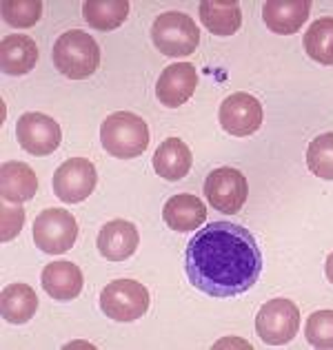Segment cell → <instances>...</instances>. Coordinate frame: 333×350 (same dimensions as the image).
Wrapping results in <instances>:
<instances>
[{
    "label": "cell",
    "instance_id": "30bf717a",
    "mask_svg": "<svg viewBox=\"0 0 333 350\" xmlns=\"http://www.w3.org/2000/svg\"><path fill=\"white\" fill-rule=\"evenodd\" d=\"M16 137L27 153L36 155V158H42V155H49L60 146L62 131L60 124L53 118L34 111L18 118Z\"/></svg>",
    "mask_w": 333,
    "mask_h": 350
},
{
    "label": "cell",
    "instance_id": "484cf974",
    "mask_svg": "<svg viewBox=\"0 0 333 350\" xmlns=\"http://www.w3.org/2000/svg\"><path fill=\"white\" fill-rule=\"evenodd\" d=\"M307 342L313 348L329 350L333 348V310H316L304 326Z\"/></svg>",
    "mask_w": 333,
    "mask_h": 350
},
{
    "label": "cell",
    "instance_id": "d6986e66",
    "mask_svg": "<svg viewBox=\"0 0 333 350\" xmlns=\"http://www.w3.org/2000/svg\"><path fill=\"white\" fill-rule=\"evenodd\" d=\"M191 149L184 144L180 137H169L164 140L153 155V169L156 175H160L162 180L178 182L191 171Z\"/></svg>",
    "mask_w": 333,
    "mask_h": 350
},
{
    "label": "cell",
    "instance_id": "8992f818",
    "mask_svg": "<svg viewBox=\"0 0 333 350\" xmlns=\"http://www.w3.org/2000/svg\"><path fill=\"white\" fill-rule=\"evenodd\" d=\"M100 308L114 321H136L149 308V291L136 280L109 282L100 295Z\"/></svg>",
    "mask_w": 333,
    "mask_h": 350
},
{
    "label": "cell",
    "instance_id": "7402d4cb",
    "mask_svg": "<svg viewBox=\"0 0 333 350\" xmlns=\"http://www.w3.org/2000/svg\"><path fill=\"white\" fill-rule=\"evenodd\" d=\"M82 16L94 29L111 31L127 21L129 3L127 0H87L82 5Z\"/></svg>",
    "mask_w": 333,
    "mask_h": 350
},
{
    "label": "cell",
    "instance_id": "d4e9b609",
    "mask_svg": "<svg viewBox=\"0 0 333 350\" xmlns=\"http://www.w3.org/2000/svg\"><path fill=\"white\" fill-rule=\"evenodd\" d=\"M0 9H3L5 23L16 29H29L42 16L40 0H3Z\"/></svg>",
    "mask_w": 333,
    "mask_h": 350
},
{
    "label": "cell",
    "instance_id": "8fae6325",
    "mask_svg": "<svg viewBox=\"0 0 333 350\" xmlns=\"http://www.w3.org/2000/svg\"><path fill=\"white\" fill-rule=\"evenodd\" d=\"M220 126L225 129L227 133L236 135V137H245L256 133L258 129L262 126L264 111L260 100L254 98L251 94H234L222 100L220 111H218Z\"/></svg>",
    "mask_w": 333,
    "mask_h": 350
},
{
    "label": "cell",
    "instance_id": "4fadbf2b",
    "mask_svg": "<svg viewBox=\"0 0 333 350\" xmlns=\"http://www.w3.org/2000/svg\"><path fill=\"white\" fill-rule=\"evenodd\" d=\"M140 244L138 228L127 219H114L107 222L98 233V251L109 262H125L129 260Z\"/></svg>",
    "mask_w": 333,
    "mask_h": 350
},
{
    "label": "cell",
    "instance_id": "ac0fdd59",
    "mask_svg": "<svg viewBox=\"0 0 333 350\" xmlns=\"http://www.w3.org/2000/svg\"><path fill=\"white\" fill-rule=\"evenodd\" d=\"M38 191V178L25 162H5L0 169V193L5 202L23 204L29 202Z\"/></svg>",
    "mask_w": 333,
    "mask_h": 350
},
{
    "label": "cell",
    "instance_id": "ffe728a7",
    "mask_svg": "<svg viewBox=\"0 0 333 350\" xmlns=\"http://www.w3.org/2000/svg\"><path fill=\"white\" fill-rule=\"evenodd\" d=\"M200 21L211 33L234 36L243 25L238 0H205L200 3Z\"/></svg>",
    "mask_w": 333,
    "mask_h": 350
},
{
    "label": "cell",
    "instance_id": "2e32d148",
    "mask_svg": "<svg viewBox=\"0 0 333 350\" xmlns=\"http://www.w3.org/2000/svg\"><path fill=\"white\" fill-rule=\"evenodd\" d=\"M40 284L51 299L69 301V299H76L80 295L85 280H82V271L76 264L60 260V262H51L45 266L40 273Z\"/></svg>",
    "mask_w": 333,
    "mask_h": 350
},
{
    "label": "cell",
    "instance_id": "5b68a950",
    "mask_svg": "<svg viewBox=\"0 0 333 350\" xmlns=\"http://www.w3.org/2000/svg\"><path fill=\"white\" fill-rule=\"evenodd\" d=\"M300 308L291 299L278 297L262 304L256 317V333L269 346H284L298 335Z\"/></svg>",
    "mask_w": 333,
    "mask_h": 350
},
{
    "label": "cell",
    "instance_id": "5bb4252c",
    "mask_svg": "<svg viewBox=\"0 0 333 350\" xmlns=\"http://www.w3.org/2000/svg\"><path fill=\"white\" fill-rule=\"evenodd\" d=\"M311 14L309 0H267L262 7L264 25L273 33L291 36L298 33L300 27L307 23Z\"/></svg>",
    "mask_w": 333,
    "mask_h": 350
},
{
    "label": "cell",
    "instance_id": "3957f363",
    "mask_svg": "<svg viewBox=\"0 0 333 350\" xmlns=\"http://www.w3.org/2000/svg\"><path fill=\"white\" fill-rule=\"evenodd\" d=\"M53 64L69 80H85L100 67V47L89 33L71 29L56 40Z\"/></svg>",
    "mask_w": 333,
    "mask_h": 350
},
{
    "label": "cell",
    "instance_id": "ba28073f",
    "mask_svg": "<svg viewBox=\"0 0 333 350\" xmlns=\"http://www.w3.org/2000/svg\"><path fill=\"white\" fill-rule=\"evenodd\" d=\"M205 196L216 211L234 215L245 206V202L249 198L247 178L238 169H229V167L216 169L205 180Z\"/></svg>",
    "mask_w": 333,
    "mask_h": 350
},
{
    "label": "cell",
    "instance_id": "7c38bea8",
    "mask_svg": "<svg viewBox=\"0 0 333 350\" xmlns=\"http://www.w3.org/2000/svg\"><path fill=\"white\" fill-rule=\"evenodd\" d=\"M198 87V73L196 67L189 62L169 64L162 73L158 82H156V96L169 109H175L184 105L193 96Z\"/></svg>",
    "mask_w": 333,
    "mask_h": 350
},
{
    "label": "cell",
    "instance_id": "9a60e30c",
    "mask_svg": "<svg viewBox=\"0 0 333 350\" xmlns=\"http://www.w3.org/2000/svg\"><path fill=\"white\" fill-rule=\"evenodd\" d=\"M162 219L173 231L189 233L205 224L207 206L200 198L189 196V193H180V196L166 200V204L162 208Z\"/></svg>",
    "mask_w": 333,
    "mask_h": 350
},
{
    "label": "cell",
    "instance_id": "83f0119b",
    "mask_svg": "<svg viewBox=\"0 0 333 350\" xmlns=\"http://www.w3.org/2000/svg\"><path fill=\"white\" fill-rule=\"evenodd\" d=\"M325 273H327V280L333 284V253L327 257V262H325Z\"/></svg>",
    "mask_w": 333,
    "mask_h": 350
},
{
    "label": "cell",
    "instance_id": "277c9868",
    "mask_svg": "<svg viewBox=\"0 0 333 350\" xmlns=\"http://www.w3.org/2000/svg\"><path fill=\"white\" fill-rule=\"evenodd\" d=\"M151 40L162 56L184 58L196 51L200 31L198 25L191 21V16L182 12H164L156 18L151 27Z\"/></svg>",
    "mask_w": 333,
    "mask_h": 350
},
{
    "label": "cell",
    "instance_id": "44dd1931",
    "mask_svg": "<svg viewBox=\"0 0 333 350\" xmlns=\"http://www.w3.org/2000/svg\"><path fill=\"white\" fill-rule=\"evenodd\" d=\"M0 310L9 324H27L38 310V297L29 284H9L0 295Z\"/></svg>",
    "mask_w": 333,
    "mask_h": 350
},
{
    "label": "cell",
    "instance_id": "4316f807",
    "mask_svg": "<svg viewBox=\"0 0 333 350\" xmlns=\"http://www.w3.org/2000/svg\"><path fill=\"white\" fill-rule=\"evenodd\" d=\"M23 222H25V211L21 206L9 208L5 202L3 204V242H9V239H14L21 233Z\"/></svg>",
    "mask_w": 333,
    "mask_h": 350
},
{
    "label": "cell",
    "instance_id": "603a6c76",
    "mask_svg": "<svg viewBox=\"0 0 333 350\" xmlns=\"http://www.w3.org/2000/svg\"><path fill=\"white\" fill-rule=\"evenodd\" d=\"M304 51L320 64H333V18H320L304 33Z\"/></svg>",
    "mask_w": 333,
    "mask_h": 350
},
{
    "label": "cell",
    "instance_id": "6da1fadb",
    "mask_svg": "<svg viewBox=\"0 0 333 350\" xmlns=\"http://www.w3.org/2000/svg\"><path fill=\"white\" fill-rule=\"evenodd\" d=\"M262 266L256 237L236 222H211L191 237L184 251V273L191 286L216 299L251 291Z\"/></svg>",
    "mask_w": 333,
    "mask_h": 350
},
{
    "label": "cell",
    "instance_id": "cb8c5ba5",
    "mask_svg": "<svg viewBox=\"0 0 333 350\" xmlns=\"http://www.w3.org/2000/svg\"><path fill=\"white\" fill-rule=\"evenodd\" d=\"M307 167L322 180H333V133H322L307 146Z\"/></svg>",
    "mask_w": 333,
    "mask_h": 350
},
{
    "label": "cell",
    "instance_id": "e0dca14e",
    "mask_svg": "<svg viewBox=\"0 0 333 350\" xmlns=\"http://www.w3.org/2000/svg\"><path fill=\"white\" fill-rule=\"evenodd\" d=\"M38 62V44L32 36L14 33L0 42V67L7 76H25Z\"/></svg>",
    "mask_w": 333,
    "mask_h": 350
},
{
    "label": "cell",
    "instance_id": "7a4b0ae2",
    "mask_svg": "<svg viewBox=\"0 0 333 350\" xmlns=\"http://www.w3.org/2000/svg\"><path fill=\"white\" fill-rule=\"evenodd\" d=\"M100 140L109 155L132 160L143 155L149 146V126L132 111H116L100 126Z\"/></svg>",
    "mask_w": 333,
    "mask_h": 350
},
{
    "label": "cell",
    "instance_id": "52a82bcc",
    "mask_svg": "<svg viewBox=\"0 0 333 350\" xmlns=\"http://www.w3.org/2000/svg\"><path fill=\"white\" fill-rule=\"evenodd\" d=\"M78 224L69 211L45 208L34 222V242L42 253L60 255L76 244Z\"/></svg>",
    "mask_w": 333,
    "mask_h": 350
},
{
    "label": "cell",
    "instance_id": "9c48e42d",
    "mask_svg": "<svg viewBox=\"0 0 333 350\" xmlns=\"http://www.w3.org/2000/svg\"><path fill=\"white\" fill-rule=\"evenodd\" d=\"M98 184L96 167L87 158H71L53 173V193L60 202L78 204L94 193Z\"/></svg>",
    "mask_w": 333,
    "mask_h": 350
}]
</instances>
